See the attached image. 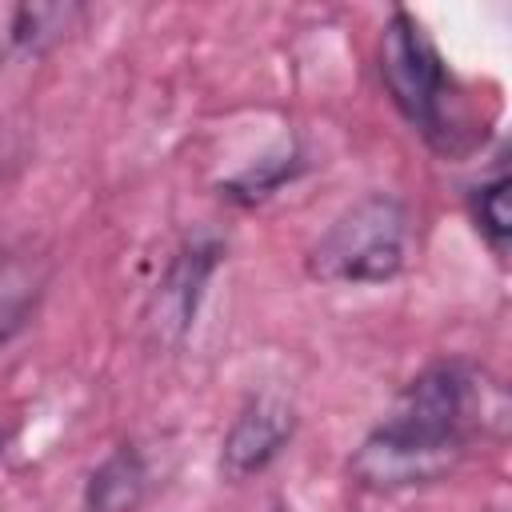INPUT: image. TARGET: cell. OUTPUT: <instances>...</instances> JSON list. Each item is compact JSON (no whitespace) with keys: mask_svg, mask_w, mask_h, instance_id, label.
I'll return each mask as SVG.
<instances>
[{"mask_svg":"<svg viewBox=\"0 0 512 512\" xmlns=\"http://www.w3.org/2000/svg\"><path fill=\"white\" fill-rule=\"evenodd\" d=\"M504 428V384L472 360H440L404 384L352 452L348 472L368 492L424 488L456 472L476 440H496Z\"/></svg>","mask_w":512,"mask_h":512,"instance_id":"6da1fadb","label":"cell"},{"mask_svg":"<svg viewBox=\"0 0 512 512\" xmlns=\"http://www.w3.org/2000/svg\"><path fill=\"white\" fill-rule=\"evenodd\" d=\"M376 72L396 104V112L440 152H456L460 132V108L452 96V76L428 40L424 24L412 12H392V20L380 28L376 44Z\"/></svg>","mask_w":512,"mask_h":512,"instance_id":"7a4b0ae2","label":"cell"},{"mask_svg":"<svg viewBox=\"0 0 512 512\" xmlns=\"http://www.w3.org/2000/svg\"><path fill=\"white\" fill-rule=\"evenodd\" d=\"M408 208L388 192L348 204L308 248V276L320 284H380L404 268Z\"/></svg>","mask_w":512,"mask_h":512,"instance_id":"3957f363","label":"cell"},{"mask_svg":"<svg viewBox=\"0 0 512 512\" xmlns=\"http://www.w3.org/2000/svg\"><path fill=\"white\" fill-rule=\"evenodd\" d=\"M296 432V408L284 392H256L232 420V428L224 432V444H220V472L228 480H244L252 472H264L280 452L284 444L292 440Z\"/></svg>","mask_w":512,"mask_h":512,"instance_id":"277c9868","label":"cell"},{"mask_svg":"<svg viewBox=\"0 0 512 512\" xmlns=\"http://www.w3.org/2000/svg\"><path fill=\"white\" fill-rule=\"evenodd\" d=\"M216 256H220V248L212 240H192L176 252V260L168 264V276L156 288V320L152 324L160 328V336H172V340L184 336V328L200 304V288H204L208 272L216 268Z\"/></svg>","mask_w":512,"mask_h":512,"instance_id":"5b68a950","label":"cell"},{"mask_svg":"<svg viewBox=\"0 0 512 512\" xmlns=\"http://www.w3.org/2000/svg\"><path fill=\"white\" fill-rule=\"evenodd\" d=\"M48 288V260L32 244L0 248V348L24 332Z\"/></svg>","mask_w":512,"mask_h":512,"instance_id":"8992f818","label":"cell"},{"mask_svg":"<svg viewBox=\"0 0 512 512\" xmlns=\"http://www.w3.org/2000/svg\"><path fill=\"white\" fill-rule=\"evenodd\" d=\"M148 488V468L132 444L112 448L84 488V512H136Z\"/></svg>","mask_w":512,"mask_h":512,"instance_id":"52a82bcc","label":"cell"},{"mask_svg":"<svg viewBox=\"0 0 512 512\" xmlns=\"http://www.w3.org/2000/svg\"><path fill=\"white\" fill-rule=\"evenodd\" d=\"M472 220L484 232V240L504 252L508 236H512V212H508V172H496L492 180L472 188Z\"/></svg>","mask_w":512,"mask_h":512,"instance_id":"ba28073f","label":"cell"},{"mask_svg":"<svg viewBox=\"0 0 512 512\" xmlns=\"http://www.w3.org/2000/svg\"><path fill=\"white\" fill-rule=\"evenodd\" d=\"M76 12H80V8L28 4V8H20V12H16V20H12V44H16V48H24V52H40L44 44H52V40L68 28V20H72Z\"/></svg>","mask_w":512,"mask_h":512,"instance_id":"9c48e42d","label":"cell"},{"mask_svg":"<svg viewBox=\"0 0 512 512\" xmlns=\"http://www.w3.org/2000/svg\"><path fill=\"white\" fill-rule=\"evenodd\" d=\"M0 452H4V432H0Z\"/></svg>","mask_w":512,"mask_h":512,"instance_id":"30bf717a","label":"cell"}]
</instances>
